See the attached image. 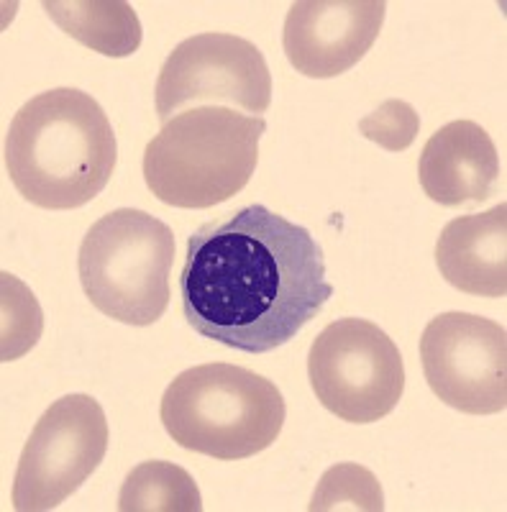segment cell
Returning a JSON list of instances; mask_svg holds the SVG:
<instances>
[{
  "label": "cell",
  "instance_id": "6da1fadb",
  "mask_svg": "<svg viewBox=\"0 0 507 512\" xmlns=\"http://www.w3.org/2000/svg\"><path fill=\"white\" fill-rule=\"evenodd\" d=\"M331 295L321 244L267 205H246L187 239L182 313L193 331L226 349H280Z\"/></svg>",
  "mask_w": 507,
  "mask_h": 512
},
{
  "label": "cell",
  "instance_id": "7a4b0ae2",
  "mask_svg": "<svg viewBox=\"0 0 507 512\" xmlns=\"http://www.w3.org/2000/svg\"><path fill=\"white\" fill-rule=\"evenodd\" d=\"M3 159L13 187L31 205L72 210L111 182L118 144L98 100L77 88H57L31 98L13 116Z\"/></svg>",
  "mask_w": 507,
  "mask_h": 512
},
{
  "label": "cell",
  "instance_id": "3957f363",
  "mask_svg": "<svg viewBox=\"0 0 507 512\" xmlns=\"http://www.w3.org/2000/svg\"><path fill=\"white\" fill-rule=\"evenodd\" d=\"M267 121L221 105L177 113L144 149V180L172 208H213L249 185Z\"/></svg>",
  "mask_w": 507,
  "mask_h": 512
},
{
  "label": "cell",
  "instance_id": "277c9868",
  "mask_svg": "<svg viewBox=\"0 0 507 512\" xmlns=\"http://www.w3.org/2000/svg\"><path fill=\"white\" fill-rule=\"evenodd\" d=\"M159 415L169 438L185 451L239 461L277 441L287 408L267 377L216 361L172 379Z\"/></svg>",
  "mask_w": 507,
  "mask_h": 512
},
{
  "label": "cell",
  "instance_id": "5b68a950",
  "mask_svg": "<svg viewBox=\"0 0 507 512\" xmlns=\"http://www.w3.org/2000/svg\"><path fill=\"white\" fill-rule=\"evenodd\" d=\"M175 233L144 210L118 208L90 226L77 254L82 290L108 318L152 326L169 305Z\"/></svg>",
  "mask_w": 507,
  "mask_h": 512
},
{
  "label": "cell",
  "instance_id": "8992f818",
  "mask_svg": "<svg viewBox=\"0 0 507 512\" xmlns=\"http://www.w3.org/2000/svg\"><path fill=\"white\" fill-rule=\"evenodd\" d=\"M308 377L323 408L356 425L387 418L405 392L400 349L364 318H341L323 328L310 346Z\"/></svg>",
  "mask_w": 507,
  "mask_h": 512
},
{
  "label": "cell",
  "instance_id": "52a82bcc",
  "mask_svg": "<svg viewBox=\"0 0 507 512\" xmlns=\"http://www.w3.org/2000/svg\"><path fill=\"white\" fill-rule=\"evenodd\" d=\"M108 438V420L95 397H59L39 418L18 459L13 510L47 512L62 505L105 459Z\"/></svg>",
  "mask_w": 507,
  "mask_h": 512
},
{
  "label": "cell",
  "instance_id": "ba28073f",
  "mask_svg": "<svg viewBox=\"0 0 507 512\" xmlns=\"http://www.w3.org/2000/svg\"><path fill=\"white\" fill-rule=\"evenodd\" d=\"M423 374L433 395L467 415L507 408V333L472 313H441L420 338Z\"/></svg>",
  "mask_w": 507,
  "mask_h": 512
},
{
  "label": "cell",
  "instance_id": "9c48e42d",
  "mask_svg": "<svg viewBox=\"0 0 507 512\" xmlns=\"http://www.w3.org/2000/svg\"><path fill=\"white\" fill-rule=\"evenodd\" d=\"M157 116L167 123L190 103H231L249 113L272 105L267 59L249 39L234 34H198L164 59L157 77Z\"/></svg>",
  "mask_w": 507,
  "mask_h": 512
},
{
  "label": "cell",
  "instance_id": "30bf717a",
  "mask_svg": "<svg viewBox=\"0 0 507 512\" xmlns=\"http://www.w3.org/2000/svg\"><path fill=\"white\" fill-rule=\"evenodd\" d=\"M387 16L382 0H300L292 3L282 47L295 72L328 80L349 72L377 41Z\"/></svg>",
  "mask_w": 507,
  "mask_h": 512
},
{
  "label": "cell",
  "instance_id": "8fae6325",
  "mask_svg": "<svg viewBox=\"0 0 507 512\" xmlns=\"http://www.w3.org/2000/svg\"><path fill=\"white\" fill-rule=\"evenodd\" d=\"M418 175L423 192L438 205L482 203L500 180L495 141L474 121H451L423 146Z\"/></svg>",
  "mask_w": 507,
  "mask_h": 512
},
{
  "label": "cell",
  "instance_id": "7c38bea8",
  "mask_svg": "<svg viewBox=\"0 0 507 512\" xmlns=\"http://www.w3.org/2000/svg\"><path fill=\"white\" fill-rule=\"evenodd\" d=\"M438 272L459 292L505 297L507 292V205L446 223L436 244Z\"/></svg>",
  "mask_w": 507,
  "mask_h": 512
},
{
  "label": "cell",
  "instance_id": "4fadbf2b",
  "mask_svg": "<svg viewBox=\"0 0 507 512\" xmlns=\"http://www.w3.org/2000/svg\"><path fill=\"white\" fill-rule=\"evenodd\" d=\"M59 29L103 57H131L141 47V21L123 0H52L41 3Z\"/></svg>",
  "mask_w": 507,
  "mask_h": 512
},
{
  "label": "cell",
  "instance_id": "5bb4252c",
  "mask_svg": "<svg viewBox=\"0 0 507 512\" xmlns=\"http://www.w3.org/2000/svg\"><path fill=\"white\" fill-rule=\"evenodd\" d=\"M121 512H200L195 479L172 461H144L126 477L118 495Z\"/></svg>",
  "mask_w": 507,
  "mask_h": 512
},
{
  "label": "cell",
  "instance_id": "9a60e30c",
  "mask_svg": "<svg viewBox=\"0 0 507 512\" xmlns=\"http://www.w3.org/2000/svg\"><path fill=\"white\" fill-rule=\"evenodd\" d=\"M310 512H382L385 495L377 477L362 464H336L321 477L308 505Z\"/></svg>",
  "mask_w": 507,
  "mask_h": 512
},
{
  "label": "cell",
  "instance_id": "2e32d148",
  "mask_svg": "<svg viewBox=\"0 0 507 512\" xmlns=\"http://www.w3.org/2000/svg\"><path fill=\"white\" fill-rule=\"evenodd\" d=\"M44 331V315L34 292L3 272V351L0 359L13 361L31 351Z\"/></svg>",
  "mask_w": 507,
  "mask_h": 512
},
{
  "label": "cell",
  "instance_id": "e0dca14e",
  "mask_svg": "<svg viewBox=\"0 0 507 512\" xmlns=\"http://www.w3.org/2000/svg\"><path fill=\"white\" fill-rule=\"evenodd\" d=\"M359 131L387 152H405L418 136L420 118L413 105L390 98L359 121Z\"/></svg>",
  "mask_w": 507,
  "mask_h": 512
}]
</instances>
